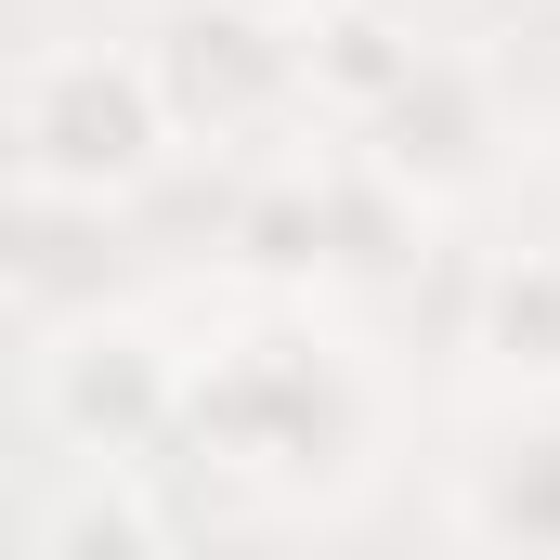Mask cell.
<instances>
[{"label": "cell", "mask_w": 560, "mask_h": 560, "mask_svg": "<svg viewBox=\"0 0 560 560\" xmlns=\"http://www.w3.org/2000/svg\"><path fill=\"white\" fill-rule=\"evenodd\" d=\"M39 418L66 430V456H92V469H143L183 430V352L143 313H79L39 352Z\"/></svg>", "instance_id": "obj_4"}, {"label": "cell", "mask_w": 560, "mask_h": 560, "mask_svg": "<svg viewBox=\"0 0 560 560\" xmlns=\"http://www.w3.org/2000/svg\"><path fill=\"white\" fill-rule=\"evenodd\" d=\"M456 535L469 548H560V418L495 430L456 469Z\"/></svg>", "instance_id": "obj_6"}, {"label": "cell", "mask_w": 560, "mask_h": 560, "mask_svg": "<svg viewBox=\"0 0 560 560\" xmlns=\"http://www.w3.org/2000/svg\"><path fill=\"white\" fill-rule=\"evenodd\" d=\"M352 143L392 170V183H418L430 209L443 196H469L482 170H495V143H509V118H495V79L482 66H456V52H418L365 118H352Z\"/></svg>", "instance_id": "obj_5"}, {"label": "cell", "mask_w": 560, "mask_h": 560, "mask_svg": "<svg viewBox=\"0 0 560 560\" xmlns=\"http://www.w3.org/2000/svg\"><path fill=\"white\" fill-rule=\"evenodd\" d=\"M183 443H209L248 482H313L365 443V378L313 326H248L209 365H183Z\"/></svg>", "instance_id": "obj_2"}, {"label": "cell", "mask_w": 560, "mask_h": 560, "mask_svg": "<svg viewBox=\"0 0 560 560\" xmlns=\"http://www.w3.org/2000/svg\"><path fill=\"white\" fill-rule=\"evenodd\" d=\"M143 79L170 105V143H261L300 118V26H261L235 0H170L143 26Z\"/></svg>", "instance_id": "obj_3"}, {"label": "cell", "mask_w": 560, "mask_h": 560, "mask_svg": "<svg viewBox=\"0 0 560 560\" xmlns=\"http://www.w3.org/2000/svg\"><path fill=\"white\" fill-rule=\"evenodd\" d=\"M13 143V196L26 209H118L170 170V105L143 79V39H66L13 79L0 105Z\"/></svg>", "instance_id": "obj_1"}, {"label": "cell", "mask_w": 560, "mask_h": 560, "mask_svg": "<svg viewBox=\"0 0 560 560\" xmlns=\"http://www.w3.org/2000/svg\"><path fill=\"white\" fill-rule=\"evenodd\" d=\"M235 13H261V26H313L326 0H235Z\"/></svg>", "instance_id": "obj_8"}, {"label": "cell", "mask_w": 560, "mask_h": 560, "mask_svg": "<svg viewBox=\"0 0 560 560\" xmlns=\"http://www.w3.org/2000/svg\"><path fill=\"white\" fill-rule=\"evenodd\" d=\"M469 352H495L509 378L560 392V248H522L482 275V313H469Z\"/></svg>", "instance_id": "obj_7"}]
</instances>
